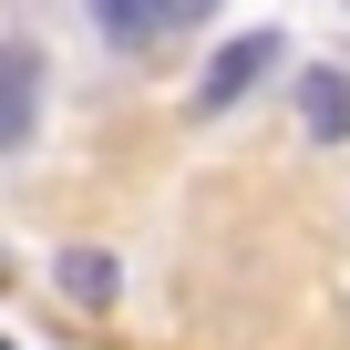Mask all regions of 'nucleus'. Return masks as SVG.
<instances>
[{
	"label": "nucleus",
	"mask_w": 350,
	"mask_h": 350,
	"mask_svg": "<svg viewBox=\"0 0 350 350\" xmlns=\"http://www.w3.org/2000/svg\"><path fill=\"white\" fill-rule=\"evenodd\" d=\"M299 124L340 144V134H350V72H309V83H299Z\"/></svg>",
	"instance_id": "nucleus-3"
},
{
	"label": "nucleus",
	"mask_w": 350,
	"mask_h": 350,
	"mask_svg": "<svg viewBox=\"0 0 350 350\" xmlns=\"http://www.w3.org/2000/svg\"><path fill=\"white\" fill-rule=\"evenodd\" d=\"M93 21H103V42L144 52V42H165L175 21H186V0H93Z\"/></svg>",
	"instance_id": "nucleus-2"
},
{
	"label": "nucleus",
	"mask_w": 350,
	"mask_h": 350,
	"mask_svg": "<svg viewBox=\"0 0 350 350\" xmlns=\"http://www.w3.org/2000/svg\"><path fill=\"white\" fill-rule=\"evenodd\" d=\"M196 11H217V0H186V21H196Z\"/></svg>",
	"instance_id": "nucleus-6"
},
{
	"label": "nucleus",
	"mask_w": 350,
	"mask_h": 350,
	"mask_svg": "<svg viewBox=\"0 0 350 350\" xmlns=\"http://www.w3.org/2000/svg\"><path fill=\"white\" fill-rule=\"evenodd\" d=\"M278 42H288V31H237V42H217V62H206V83H196V113H227L237 93H258V83L278 72Z\"/></svg>",
	"instance_id": "nucleus-1"
},
{
	"label": "nucleus",
	"mask_w": 350,
	"mask_h": 350,
	"mask_svg": "<svg viewBox=\"0 0 350 350\" xmlns=\"http://www.w3.org/2000/svg\"><path fill=\"white\" fill-rule=\"evenodd\" d=\"M31 103H42V62H31V42H11V113H0V144H31Z\"/></svg>",
	"instance_id": "nucleus-5"
},
{
	"label": "nucleus",
	"mask_w": 350,
	"mask_h": 350,
	"mask_svg": "<svg viewBox=\"0 0 350 350\" xmlns=\"http://www.w3.org/2000/svg\"><path fill=\"white\" fill-rule=\"evenodd\" d=\"M52 278H62V299H72V309H103V299H113V258H103V247H62V268H52Z\"/></svg>",
	"instance_id": "nucleus-4"
}]
</instances>
